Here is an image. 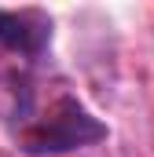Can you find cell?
Segmentation results:
<instances>
[{
    "label": "cell",
    "instance_id": "cell-2",
    "mask_svg": "<svg viewBox=\"0 0 154 157\" xmlns=\"http://www.w3.org/2000/svg\"><path fill=\"white\" fill-rule=\"evenodd\" d=\"M51 44V18L37 7H18V11H0V48L22 59H37Z\"/></svg>",
    "mask_w": 154,
    "mask_h": 157
},
{
    "label": "cell",
    "instance_id": "cell-1",
    "mask_svg": "<svg viewBox=\"0 0 154 157\" xmlns=\"http://www.w3.org/2000/svg\"><path fill=\"white\" fill-rule=\"evenodd\" d=\"M11 117H15V135L26 154H66L77 146L99 143L107 128L92 117L74 95L55 91L40 99L33 77H15L11 91Z\"/></svg>",
    "mask_w": 154,
    "mask_h": 157
}]
</instances>
